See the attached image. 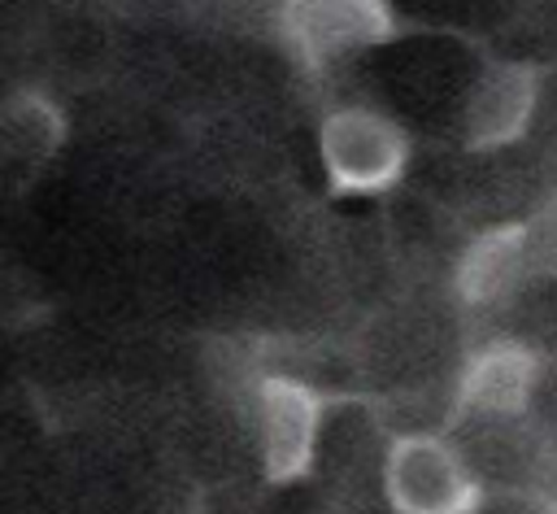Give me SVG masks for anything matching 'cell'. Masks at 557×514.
Segmentation results:
<instances>
[{
	"mask_svg": "<svg viewBox=\"0 0 557 514\" xmlns=\"http://www.w3.org/2000/svg\"><path fill=\"white\" fill-rule=\"evenodd\" d=\"M383 497L396 514H479L483 484L444 431H400L383 449Z\"/></svg>",
	"mask_w": 557,
	"mask_h": 514,
	"instance_id": "1",
	"label": "cell"
},
{
	"mask_svg": "<svg viewBox=\"0 0 557 514\" xmlns=\"http://www.w3.org/2000/svg\"><path fill=\"white\" fill-rule=\"evenodd\" d=\"M318 157L335 196H379L409 166V131L370 105L331 109L318 126Z\"/></svg>",
	"mask_w": 557,
	"mask_h": 514,
	"instance_id": "2",
	"label": "cell"
},
{
	"mask_svg": "<svg viewBox=\"0 0 557 514\" xmlns=\"http://www.w3.org/2000/svg\"><path fill=\"white\" fill-rule=\"evenodd\" d=\"M252 409H257V440H261V466L270 484H296L313 470L322 423H326V396L283 370H261L252 379Z\"/></svg>",
	"mask_w": 557,
	"mask_h": 514,
	"instance_id": "3",
	"label": "cell"
},
{
	"mask_svg": "<svg viewBox=\"0 0 557 514\" xmlns=\"http://www.w3.org/2000/svg\"><path fill=\"white\" fill-rule=\"evenodd\" d=\"M544 379V357L527 340H487L479 344L453 379V418L448 423H513L531 414L535 388Z\"/></svg>",
	"mask_w": 557,
	"mask_h": 514,
	"instance_id": "4",
	"label": "cell"
},
{
	"mask_svg": "<svg viewBox=\"0 0 557 514\" xmlns=\"http://www.w3.org/2000/svg\"><path fill=\"white\" fill-rule=\"evenodd\" d=\"M278 35L300 65L326 70L344 52L383 44L392 35V9L374 0H296L278 9Z\"/></svg>",
	"mask_w": 557,
	"mask_h": 514,
	"instance_id": "5",
	"label": "cell"
},
{
	"mask_svg": "<svg viewBox=\"0 0 557 514\" xmlns=\"http://www.w3.org/2000/svg\"><path fill=\"white\" fill-rule=\"evenodd\" d=\"M540 105V70L527 61H487L466 91L461 131L470 148H505L527 135Z\"/></svg>",
	"mask_w": 557,
	"mask_h": 514,
	"instance_id": "6",
	"label": "cell"
},
{
	"mask_svg": "<svg viewBox=\"0 0 557 514\" xmlns=\"http://www.w3.org/2000/svg\"><path fill=\"white\" fill-rule=\"evenodd\" d=\"M527 266H522V244H518V222H500L479 231L457 270H453V292L461 305L470 309H496L505 301H513L527 287Z\"/></svg>",
	"mask_w": 557,
	"mask_h": 514,
	"instance_id": "7",
	"label": "cell"
},
{
	"mask_svg": "<svg viewBox=\"0 0 557 514\" xmlns=\"http://www.w3.org/2000/svg\"><path fill=\"white\" fill-rule=\"evenodd\" d=\"M61 118L44 96H17L0 109V170L35 174L39 161L57 148Z\"/></svg>",
	"mask_w": 557,
	"mask_h": 514,
	"instance_id": "8",
	"label": "cell"
},
{
	"mask_svg": "<svg viewBox=\"0 0 557 514\" xmlns=\"http://www.w3.org/2000/svg\"><path fill=\"white\" fill-rule=\"evenodd\" d=\"M518 244H522V266L527 279H548L557 283V196L535 205L522 222H518Z\"/></svg>",
	"mask_w": 557,
	"mask_h": 514,
	"instance_id": "9",
	"label": "cell"
},
{
	"mask_svg": "<svg viewBox=\"0 0 557 514\" xmlns=\"http://www.w3.org/2000/svg\"><path fill=\"white\" fill-rule=\"evenodd\" d=\"M544 514H557V501H553V505H548V510H544Z\"/></svg>",
	"mask_w": 557,
	"mask_h": 514,
	"instance_id": "10",
	"label": "cell"
}]
</instances>
